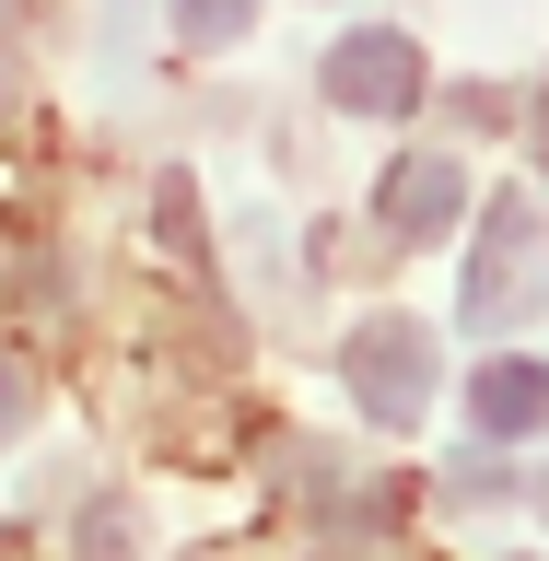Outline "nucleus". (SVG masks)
I'll use <instances>...</instances> for the list:
<instances>
[{"instance_id":"9","label":"nucleus","mask_w":549,"mask_h":561,"mask_svg":"<svg viewBox=\"0 0 549 561\" xmlns=\"http://www.w3.org/2000/svg\"><path fill=\"white\" fill-rule=\"evenodd\" d=\"M538 164H549V94H538Z\"/></svg>"},{"instance_id":"10","label":"nucleus","mask_w":549,"mask_h":561,"mask_svg":"<svg viewBox=\"0 0 549 561\" xmlns=\"http://www.w3.org/2000/svg\"><path fill=\"white\" fill-rule=\"evenodd\" d=\"M538 503H549V480H538Z\"/></svg>"},{"instance_id":"5","label":"nucleus","mask_w":549,"mask_h":561,"mask_svg":"<svg viewBox=\"0 0 549 561\" xmlns=\"http://www.w3.org/2000/svg\"><path fill=\"white\" fill-rule=\"evenodd\" d=\"M468 410H480V433H538L549 421V363H515V351H503V363L468 386Z\"/></svg>"},{"instance_id":"1","label":"nucleus","mask_w":549,"mask_h":561,"mask_svg":"<svg viewBox=\"0 0 549 561\" xmlns=\"http://www.w3.org/2000/svg\"><path fill=\"white\" fill-rule=\"evenodd\" d=\"M340 375H351V410L386 421V433H410L421 410H433V328H410V316H363L340 340Z\"/></svg>"},{"instance_id":"6","label":"nucleus","mask_w":549,"mask_h":561,"mask_svg":"<svg viewBox=\"0 0 549 561\" xmlns=\"http://www.w3.org/2000/svg\"><path fill=\"white\" fill-rule=\"evenodd\" d=\"M245 24H258V0H175V35L187 47H235Z\"/></svg>"},{"instance_id":"4","label":"nucleus","mask_w":549,"mask_h":561,"mask_svg":"<svg viewBox=\"0 0 549 561\" xmlns=\"http://www.w3.org/2000/svg\"><path fill=\"white\" fill-rule=\"evenodd\" d=\"M375 222H386L398 245L456 234V222H468V175H456L445 152H410V164H386V175H375Z\"/></svg>"},{"instance_id":"2","label":"nucleus","mask_w":549,"mask_h":561,"mask_svg":"<svg viewBox=\"0 0 549 561\" xmlns=\"http://www.w3.org/2000/svg\"><path fill=\"white\" fill-rule=\"evenodd\" d=\"M538 305V210L491 199L480 210V270H468V328H515Z\"/></svg>"},{"instance_id":"8","label":"nucleus","mask_w":549,"mask_h":561,"mask_svg":"<svg viewBox=\"0 0 549 561\" xmlns=\"http://www.w3.org/2000/svg\"><path fill=\"white\" fill-rule=\"evenodd\" d=\"M445 491H456V503H491V491H503V468H491V456H456V480H445Z\"/></svg>"},{"instance_id":"3","label":"nucleus","mask_w":549,"mask_h":561,"mask_svg":"<svg viewBox=\"0 0 549 561\" xmlns=\"http://www.w3.org/2000/svg\"><path fill=\"white\" fill-rule=\"evenodd\" d=\"M421 82H433V70H421V47H410L398 24H363V35L328 47V94H340L351 117H410Z\"/></svg>"},{"instance_id":"7","label":"nucleus","mask_w":549,"mask_h":561,"mask_svg":"<svg viewBox=\"0 0 549 561\" xmlns=\"http://www.w3.org/2000/svg\"><path fill=\"white\" fill-rule=\"evenodd\" d=\"M24 410H35V375H12V363H0V445L24 433Z\"/></svg>"}]
</instances>
